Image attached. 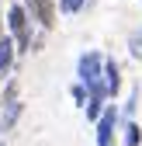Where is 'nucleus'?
Listing matches in <instances>:
<instances>
[{
  "instance_id": "obj_6",
  "label": "nucleus",
  "mask_w": 142,
  "mask_h": 146,
  "mask_svg": "<svg viewBox=\"0 0 142 146\" xmlns=\"http://www.w3.org/2000/svg\"><path fill=\"white\" fill-rule=\"evenodd\" d=\"M14 52H17L14 38H11V35H0V77H7V73H11V63H14Z\"/></svg>"
},
{
  "instance_id": "obj_7",
  "label": "nucleus",
  "mask_w": 142,
  "mask_h": 146,
  "mask_svg": "<svg viewBox=\"0 0 142 146\" xmlns=\"http://www.w3.org/2000/svg\"><path fill=\"white\" fill-rule=\"evenodd\" d=\"M17 115H21V101H17V98L4 101V118H0V129H11V125L17 122Z\"/></svg>"
},
{
  "instance_id": "obj_2",
  "label": "nucleus",
  "mask_w": 142,
  "mask_h": 146,
  "mask_svg": "<svg viewBox=\"0 0 142 146\" xmlns=\"http://www.w3.org/2000/svg\"><path fill=\"white\" fill-rule=\"evenodd\" d=\"M7 28H11V38H14L17 52H28L31 49V21H28V7L24 4H11V11H7Z\"/></svg>"
},
{
  "instance_id": "obj_5",
  "label": "nucleus",
  "mask_w": 142,
  "mask_h": 146,
  "mask_svg": "<svg viewBox=\"0 0 142 146\" xmlns=\"http://www.w3.org/2000/svg\"><path fill=\"white\" fill-rule=\"evenodd\" d=\"M104 90H108V98H114L121 90V73H118L114 59H104Z\"/></svg>"
},
{
  "instance_id": "obj_12",
  "label": "nucleus",
  "mask_w": 142,
  "mask_h": 146,
  "mask_svg": "<svg viewBox=\"0 0 142 146\" xmlns=\"http://www.w3.org/2000/svg\"><path fill=\"white\" fill-rule=\"evenodd\" d=\"M0 146H4V143H0Z\"/></svg>"
},
{
  "instance_id": "obj_1",
  "label": "nucleus",
  "mask_w": 142,
  "mask_h": 146,
  "mask_svg": "<svg viewBox=\"0 0 142 146\" xmlns=\"http://www.w3.org/2000/svg\"><path fill=\"white\" fill-rule=\"evenodd\" d=\"M76 77L80 84L87 87V94L90 98H108V90H104V56L101 52H83L80 63H76Z\"/></svg>"
},
{
  "instance_id": "obj_11",
  "label": "nucleus",
  "mask_w": 142,
  "mask_h": 146,
  "mask_svg": "<svg viewBox=\"0 0 142 146\" xmlns=\"http://www.w3.org/2000/svg\"><path fill=\"white\" fill-rule=\"evenodd\" d=\"M0 35H4V14H0Z\"/></svg>"
},
{
  "instance_id": "obj_8",
  "label": "nucleus",
  "mask_w": 142,
  "mask_h": 146,
  "mask_svg": "<svg viewBox=\"0 0 142 146\" xmlns=\"http://www.w3.org/2000/svg\"><path fill=\"white\" fill-rule=\"evenodd\" d=\"M139 143H142V129L135 122H128L125 125V146H139Z\"/></svg>"
},
{
  "instance_id": "obj_3",
  "label": "nucleus",
  "mask_w": 142,
  "mask_h": 146,
  "mask_svg": "<svg viewBox=\"0 0 142 146\" xmlns=\"http://www.w3.org/2000/svg\"><path fill=\"white\" fill-rule=\"evenodd\" d=\"M24 7H28V14L38 21L45 31L56 25V11H59V0H24Z\"/></svg>"
},
{
  "instance_id": "obj_4",
  "label": "nucleus",
  "mask_w": 142,
  "mask_h": 146,
  "mask_svg": "<svg viewBox=\"0 0 142 146\" xmlns=\"http://www.w3.org/2000/svg\"><path fill=\"white\" fill-rule=\"evenodd\" d=\"M114 125H118V108L108 104V108L101 111V118H97V143H101V146H111V139H114Z\"/></svg>"
},
{
  "instance_id": "obj_10",
  "label": "nucleus",
  "mask_w": 142,
  "mask_h": 146,
  "mask_svg": "<svg viewBox=\"0 0 142 146\" xmlns=\"http://www.w3.org/2000/svg\"><path fill=\"white\" fill-rule=\"evenodd\" d=\"M73 101H76V104H83V101H87V87H83V84H76V87H73Z\"/></svg>"
},
{
  "instance_id": "obj_9",
  "label": "nucleus",
  "mask_w": 142,
  "mask_h": 146,
  "mask_svg": "<svg viewBox=\"0 0 142 146\" xmlns=\"http://www.w3.org/2000/svg\"><path fill=\"white\" fill-rule=\"evenodd\" d=\"M83 4H87V0H59V14H80L83 11Z\"/></svg>"
}]
</instances>
